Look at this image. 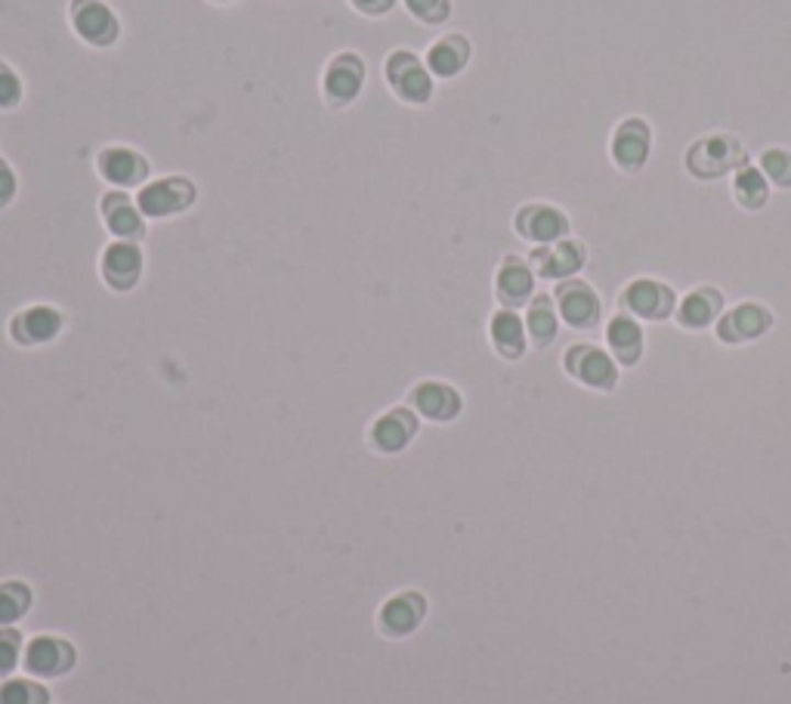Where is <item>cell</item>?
<instances>
[{"mask_svg":"<svg viewBox=\"0 0 791 704\" xmlns=\"http://www.w3.org/2000/svg\"><path fill=\"white\" fill-rule=\"evenodd\" d=\"M29 606H32V593L25 584H19V581L0 584V627L16 624L29 612Z\"/></svg>","mask_w":791,"mask_h":704,"instance_id":"27","label":"cell"},{"mask_svg":"<svg viewBox=\"0 0 791 704\" xmlns=\"http://www.w3.org/2000/svg\"><path fill=\"white\" fill-rule=\"evenodd\" d=\"M19 99V81L13 75H7V71H0V105L7 109V105H16Z\"/></svg>","mask_w":791,"mask_h":704,"instance_id":"33","label":"cell"},{"mask_svg":"<svg viewBox=\"0 0 791 704\" xmlns=\"http://www.w3.org/2000/svg\"><path fill=\"white\" fill-rule=\"evenodd\" d=\"M562 368H566V375L578 380L581 387H588V390L610 393L619 383V361L612 359L610 349H603V346H569L566 356H562Z\"/></svg>","mask_w":791,"mask_h":704,"instance_id":"2","label":"cell"},{"mask_svg":"<svg viewBox=\"0 0 791 704\" xmlns=\"http://www.w3.org/2000/svg\"><path fill=\"white\" fill-rule=\"evenodd\" d=\"M467 56H470V47H467L464 37H445V41H439L436 47L430 49V68L436 75H443V78H452V75L461 71Z\"/></svg>","mask_w":791,"mask_h":704,"instance_id":"24","label":"cell"},{"mask_svg":"<svg viewBox=\"0 0 791 704\" xmlns=\"http://www.w3.org/2000/svg\"><path fill=\"white\" fill-rule=\"evenodd\" d=\"M105 211H109V230L115 232V235H136L140 232V216L121 195L112 198L105 204Z\"/></svg>","mask_w":791,"mask_h":704,"instance_id":"30","label":"cell"},{"mask_svg":"<svg viewBox=\"0 0 791 704\" xmlns=\"http://www.w3.org/2000/svg\"><path fill=\"white\" fill-rule=\"evenodd\" d=\"M554 303H557L562 322L576 331H593L600 325V319H603L600 297H597V291L588 281L581 279L560 281L557 291H554Z\"/></svg>","mask_w":791,"mask_h":704,"instance_id":"4","label":"cell"},{"mask_svg":"<svg viewBox=\"0 0 791 704\" xmlns=\"http://www.w3.org/2000/svg\"><path fill=\"white\" fill-rule=\"evenodd\" d=\"M59 325H63L59 312L49 310V306H34V310L25 312L16 322V334L19 340H25V344H37V340L56 337Z\"/></svg>","mask_w":791,"mask_h":704,"instance_id":"23","label":"cell"},{"mask_svg":"<svg viewBox=\"0 0 791 704\" xmlns=\"http://www.w3.org/2000/svg\"><path fill=\"white\" fill-rule=\"evenodd\" d=\"M724 315V294L711 284H702L677 303L675 319L680 328L705 331L717 325V319Z\"/></svg>","mask_w":791,"mask_h":704,"instance_id":"9","label":"cell"},{"mask_svg":"<svg viewBox=\"0 0 791 704\" xmlns=\"http://www.w3.org/2000/svg\"><path fill=\"white\" fill-rule=\"evenodd\" d=\"M189 201H192V186H189V182L167 180L143 189L140 208H143V213H148V216H165V213H174L180 211V208H186Z\"/></svg>","mask_w":791,"mask_h":704,"instance_id":"16","label":"cell"},{"mask_svg":"<svg viewBox=\"0 0 791 704\" xmlns=\"http://www.w3.org/2000/svg\"><path fill=\"white\" fill-rule=\"evenodd\" d=\"M492 344L504 359H523L526 353V322L513 310L494 312L492 319Z\"/></svg>","mask_w":791,"mask_h":704,"instance_id":"17","label":"cell"},{"mask_svg":"<svg viewBox=\"0 0 791 704\" xmlns=\"http://www.w3.org/2000/svg\"><path fill=\"white\" fill-rule=\"evenodd\" d=\"M532 269L542 276V279L550 281H566L576 279L578 272L584 269L588 262V250L581 242L576 238H562V242H554V245H538L532 250Z\"/></svg>","mask_w":791,"mask_h":704,"instance_id":"6","label":"cell"},{"mask_svg":"<svg viewBox=\"0 0 791 704\" xmlns=\"http://www.w3.org/2000/svg\"><path fill=\"white\" fill-rule=\"evenodd\" d=\"M424 612H427V603H424L421 593H399L383 606L380 624L387 627V634L405 637V634H412L414 627L424 622Z\"/></svg>","mask_w":791,"mask_h":704,"instance_id":"13","label":"cell"},{"mask_svg":"<svg viewBox=\"0 0 791 704\" xmlns=\"http://www.w3.org/2000/svg\"><path fill=\"white\" fill-rule=\"evenodd\" d=\"M494 288H498V300H501L508 310H516V306L528 303L532 294H535V272H532L523 260L508 257L504 266L498 269Z\"/></svg>","mask_w":791,"mask_h":704,"instance_id":"12","label":"cell"},{"mask_svg":"<svg viewBox=\"0 0 791 704\" xmlns=\"http://www.w3.org/2000/svg\"><path fill=\"white\" fill-rule=\"evenodd\" d=\"M409 10L424 22H443L448 16V0H409Z\"/></svg>","mask_w":791,"mask_h":704,"instance_id":"32","label":"cell"},{"mask_svg":"<svg viewBox=\"0 0 791 704\" xmlns=\"http://www.w3.org/2000/svg\"><path fill=\"white\" fill-rule=\"evenodd\" d=\"M71 664H75V649H71L68 642H63V639H34L32 646H29V652H25V668H29L34 677H59V673H66Z\"/></svg>","mask_w":791,"mask_h":704,"instance_id":"11","label":"cell"},{"mask_svg":"<svg viewBox=\"0 0 791 704\" xmlns=\"http://www.w3.org/2000/svg\"><path fill=\"white\" fill-rule=\"evenodd\" d=\"M760 170L764 177L779 186V189H791V152L789 148H767L760 155Z\"/></svg>","mask_w":791,"mask_h":704,"instance_id":"28","label":"cell"},{"mask_svg":"<svg viewBox=\"0 0 791 704\" xmlns=\"http://www.w3.org/2000/svg\"><path fill=\"white\" fill-rule=\"evenodd\" d=\"M143 269V257L133 245H112L102 257V272L115 288H131L133 281L140 279Z\"/></svg>","mask_w":791,"mask_h":704,"instance_id":"20","label":"cell"},{"mask_svg":"<svg viewBox=\"0 0 791 704\" xmlns=\"http://www.w3.org/2000/svg\"><path fill=\"white\" fill-rule=\"evenodd\" d=\"M622 310L634 315L637 322H665L677 310V294L671 284L656 279L627 281L622 291Z\"/></svg>","mask_w":791,"mask_h":704,"instance_id":"3","label":"cell"},{"mask_svg":"<svg viewBox=\"0 0 791 704\" xmlns=\"http://www.w3.org/2000/svg\"><path fill=\"white\" fill-rule=\"evenodd\" d=\"M102 174L112 182H136L146 174V165H143L136 155H131V152L115 148V152H105V155H102Z\"/></svg>","mask_w":791,"mask_h":704,"instance_id":"26","label":"cell"},{"mask_svg":"<svg viewBox=\"0 0 791 704\" xmlns=\"http://www.w3.org/2000/svg\"><path fill=\"white\" fill-rule=\"evenodd\" d=\"M75 25H78V32H81L87 41H97V44H105V41L115 37V16H112L102 3H93V0L78 3Z\"/></svg>","mask_w":791,"mask_h":704,"instance_id":"21","label":"cell"},{"mask_svg":"<svg viewBox=\"0 0 791 704\" xmlns=\"http://www.w3.org/2000/svg\"><path fill=\"white\" fill-rule=\"evenodd\" d=\"M516 232L535 245H554L569 238V216L554 204H528L513 220Z\"/></svg>","mask_w":791,"mask_h":704,"instance_id":"8","label":"cell"},{"mask_svg":"<svg viewBox=\"0 0 791 704\" xmlns=\"http://www.w3.org/2000/svg\"><path fill=\"white\" fill-rule=\"evenodd\" d=\"M356 3L365 10H387L390 7V0H356Z\"/></svg>","mask_w":791,"mask_h":704,"instance_id":"35","label":"cell"},{"mask_svg":"<svg viewBox=\"0 0 791 704\" xmlns=\"http://www.w3.org/2000/svg\"><path fill=\"white\" fill-rule=\"evenodd\" d=\"M745 167V148L729 133H711L687 148V170L695 180H721L724 174H736Z\"/></svg>","mask_w":791,"mask_h":704,"instance_id":"1","label":"cell"},{"mask_svg":"<svg viewBox=\"0 0 791 704\" xmlns=\"http://www.w3.org/2000/svg\"><path fill=\"white\" fill-rule=\"evenodd\" d=\"M13 192H16V180H13V174H10L7 167L0 165V204H3V201H10Z\"/></svg>","mask_w":791,"mask_h":704,"instance_id":"34","label":"cell"},{"mask_svg":"<svg viewBox=\"0 0 791 704\" xmlns=\"http://www.w3.org/2000/svg\"><path fill=\"white\" fill-rule=\"evenodd\" d=\"M47 689L32 680H7L0 686V704H47Z\"/></svg>","mask_w":791,"mask_h":704,"instance_id":"29","label":"cell"},{"mask_svg":"<svg viewBox=\"0 0 791 704\" xmlns=\"http://www.w3.org/2000/svg\"><path fill=\"white\" fill-rule=\"evenodd\" d=\"M773 328V312L760 303H739L717 319V340L726 346L751 344Z\"/></svg>","mask_w":791,"mask_h":704,"instance_id":"5","label":"cell"},{"mask_svg":"<svg viewBox=\"0 0 791 704\" xmlns=\"http://www.w3.org/2000/svg\"><path fill=\"white\" fill-rule=\"evenodd\" d=\"M371 436H375V445L380 451H399L414 436V417L405 411H393V414L380 417Z\"/></svg>","mask_w":791,"mask_h":704,"instance_id":"22","label":"cell"},{"mask_svg":"<svg viewBox=\"0 0 791 704\" xmlns=\"http://www.w3.org/2000/svg\"><path fill=\"white\" fill-rule=\"evenodd\" d=\"M412 399L414 409L421 411L424 417H430V421H452L461 411V395L455 393L452 387H445V383H421Z\"/></svg>","mask_w":791,"mask_h":704,"instance_id":"14","label":"cell"},{"mask_svg":"<svg viewBox=\"0 0 791 704\" xmlns=\"http://www.w3.org/2000/svg\"><path fill=\"white\" fill-rule=\"evenodd\" d=\"M363 87V66L356 63V59H341V63H334L328 71V78H325V90H328L334 99H353L356 97V90Z\"/></svg>","mask_w":791,"mask_h":704,"instance_id":"25","label":"cell"},{"mask_svg":"<svg viewBox=\"0 0 791 704\" xmlns=\"http://www.w3.org/2000/svg\"><path fill=\"white\" fill-rule=\"evenodd\" d=\"M606 346L619 368H634L643 359V328L640 322L627 312H619L606 325Z\"/></svg>","mask_w":791,"mask_h":704,"instance_id":"10","label":"cell"},{"mask_svg":"<svg viewBox=\"0 0 791 704\" xmlns=\"http://www.w3.org/2000/svg\"><path fill=\"white\" fill-rule=\"evenodd\" d=\"M610 155L615 165L634 174V170H643L649 155H653V131L643 118H627L622 121L615 133H612V146Z\"/></svg>","mask_w":791,"mask_h":704,"instance_id":"7","label":"cell"},{"mask_svg":"<svg viewBox=\"0 0 791 704\" xmlns=\"http://www.w3.org/2000/svg\"><path fill=\"white\" fill-rule=\"evenodd\" d=\"M390 81L396 83V90L409 102H427L430 97V78L424 68L417 66V59L409 53H396L390 59Z\"/></svg>","mask_w":791,"mask_h":704,"instance_id":"15","label":"cell"},{"mask_svg":"<svg viewBox=\"0 0 791 704\" xmlns=\"http://www.w3.org/2000/svg\"><path fill=\"white\" fill-rule=\"evenodd\" d=\"M733 198L745 211H760L770 201V180L764 177L760 167H742L733 174Z\"/></svg>","mask_w":791,"mask_h":704,"instance_id":"19","label":"cell"},{"mask_svg":"<svg viewBox=\"0 0 791 704\" xmlns=\"http://www.w3.org/2000/svg\"><path fill=\"white\" fill-rule=\"evenodd\" d=\"M19 661V634L16 630H0V677L13 673Z\"/></svg>","mask_w":791,"mask_h":704,"instance_id":"31","label":"cell"},{"mask_svg":"<svg viewBox=\"0 0 791 704\" xmlns=\"http://www.w3.org/2000/svg\"><path fill=\"white\" fill-rule=\"evenodd\" d=\"M560 331V312L550 297H532L526 312V334L535 346H550Z\"/></svg>","mask_w":791,"mask_h":704,"instance_id":"18","label":"cell"}]
</instances>
